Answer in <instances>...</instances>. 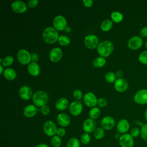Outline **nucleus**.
<instances>
[{
	"label": "nucleus",
	"instance_id": "nucleus-11",
	"mask_svg": "<svg viewBox=\"0 0 147 147\" xmlns=\"http://www.w3.org/2000/svg\"><path fill=\"white\" fill-rule=\"evenodd\" d=\"M84 104L88 107H94L98 103V99L94 94L88 92L85 94L83 97Z\"/></svg>",
	"mask_w": 147,
	"mask_h": 147
},
{
	"label": "nucleus",
	"instance_id": "nucleus-8",
	"mask_svg": "<svg viewBox=\"0 0 147 147\" xmlns=\"http://www.w3.org/2000/svg\"><path fill=\"white\" fill-rule=\"evenodd\" d=\"M142 44V38L139 36H134L130 38L127 41L128 47L132 50H137L140 48Z\"/></svg>",
	"mask_w": 147,
	"mask_h": 147
},
{
	"label": "nucleus",
	"instance_id": "nucleus-43",
	"mask_svg": "<svg viewBox=\"0 0 147 147\" xmlns=\"http://www.w3.org/2000/svg\"><path fill=\"white\" fill-rule=\"evenodd\" d=\"M98 105L99 106V107H103L105 106H106L107 105V100L105 98H99L98 100Z\"/></svg>",
	"mask_w": 147,
	"mask_h": 147
},
{
	"label": "nucleus",
	"instance_id": "nucleus-13",
	"mask_svg": "<svg viewBox=\"0 0 147 147\" xmlns=\"http://www.w3.org/2000/svg\"><path fill=\"white\" fill-rule=\"evenodd\" d=\"M115 124V119L111 116L105 117L101 121V126L106 130H111Z\"/></svg>",
	"mask_w": 147,
	"mask_h": 147
},
{
	"label": "nucleus",
	"instance_id": "nucleus-54",
	"mask_svg": "<svg viewBox=\"0 0 147 147\" xmlns=\"http://www.w3.org/2000/svg\"><path fill=\"white\" fill-rule=\"evenodd\" d=\"M61 147H66V146H61Z\"/></svg>",
	"mask_w": 147,
	"mask_h": 147
},
{
	"label": "nucleus",
	"instance_id": "nucleus-36",
	"mask_svg": "<svg viewBox=\"0 0 147 147\" xmlns=\"http://www.w3.org/2000/svg\"><path fill=\"white\" fill-rule=\"evenodd\" d=\"M140 136L143 140L147 142V123L144 124L140 129Z\"/></svg>",
	"mask_w": 147,
	"mask_h": 147
},
{
	"label": "nucleus",
	"instance_id": "nucleus-6",
	"mask_svg": "<svg viewBox=\"0 0 147 147\" xmlns=\"http://www.w3.org/2000/svg\"><path fill=\"white\" fill-rule=\"evenodd\" d=\"M17 59L23 65L29 64L31 61V54L26 49H21L17 53Z\"/></svg>",
	"mask_w": 147,
	"mask_h": 147
},
{
	"label": "nucleus",
	"instance_id": "nucleus-51",
	"mask_svg": "<svg viewBox=\"0 0 147 147\" xmlns=\"http://www.w3.org/2000/svg\"><path fill=\"white\" fill-rule=\"evenodd\" d=\"M0 68H1V75H2V74H3V72H4V71H3V65H2V64H0Z\"/></svg>",
	"mask_w": 147,
	"mask_h": 147
},
{
	"label": "nucleus",
	"instance_id": "nucleus-10",
	"mask_svg": "<svg viewBox=\"0 0 147 147\" xmlns=\"http://www.w3.org/2000/svg\"><path fill=\"white\" fill-rule=\"evenodd\" d=\"M134 101L140 105L147 103V89H141L138 90L133 97Z\"/></svg>",
	"mask_w": 147,
	"mask_h": 147
},
{
	"label": "nucleus",
	"instance_id": "nucleus-16",
	"mask_svg": "<svg viewBox=\"0 0 147 147\" xmlns=\"http://www.w3.org/2000/svg\"><path fill=\"white\" fill-rule=\"evenodd\" d=\"M83 107L82 103L79 101H75L72 103L69 106V111L70 113L74 115H79L82 111Z\"/></svg>",
	"mask_w": 147,
	"mask_h": 147
},
{
	"label": "nucleus",
	"instance_id": "nucleus-38",
	"mask_svg": "<svg viewBox=\"0 0 147 147\" xmlns=\"http://www.w3.org/2000/svg\"><path fill=\"white\" fill-rule=\"evenodd\" d=\"M140 129L137 127H135L132 128L130 131V134L133 137V138H137L139 136H140Z\"/></svg>",
	"mask_w": 147,
	"mask_h": 147
},
{
	"label": "nucleus",
	"instance_id": "nucleus-37",
	"mask_svg": "<svg viewBox=\"0 0 147 147\" xmlns=\"http://www.w3.org/2000/svg\"><path fill=\"white\" fill-rule=\"evenodd\" d=\"M138 60L141 63L147 65V51H144L139 55Z\"/></svg>",
	"mask_w": 147,
	"mask_h": 147
},
{
	"label": "nucleus",
	"instance_id": "nucleus-5",
	"mask_svg": "<svg viewBox=\"0 0 147 147\" xmlns=\"http://www.w3.org/2000/svg\"><path fill=\"white\" fill-rule=\"evenodd\" d=\"M118 141L121 147H133L134 144V138L129 133L122 134Z\"/></svg>",
	"mask_w": 147,
	"mask_h": 147
},
{
	"label": "nucleus",
	"instance_id": "nucleus-39",
	"mask_svg": "<svg viewBox=\"0 0 147 147\" xmlns=\"http://www.w3.org/2000/svg\"><path fill=\"white\" fill-rule=\"evenodd\" d=\"M40 111L41 113L44 115H47L49 114L50 113V109L49 107L48 106H47V105L42 106V107H41L40 108Z\"/></svg>",
	"mask_w": 147,
	"mask_h": 147
},
{
	"label": "nucleus",
	"instance_id": "nucleus-49",
	"mask_svg": "<svg viewBox=\"0 0 147 147\" xmlns=\"http://www.w3.org/2000/svg\"><path fill=\"white\" fill-rule=\"evenodd\" d=\"M65 31L66 32H68V33L71 32V27L67 26L65 28Z\"/></svg>",
	"mask_w": 147,
	"mask_h": 147
},
{
	"label": "nucleus",
	"instance_id": "nucleus-45",
	"mask_svg": "<svg viewBox=\"0 0 147 147\" xmlns=\"http://www.w3.org/2000/svg\"><path fill=\"white\" fill-rule=\"evenodd\" d=\"M38 60V55L35 52H32L31 53V60L32 62L36 63Z\"/></svg>",
	"mask_w": 147,
	"mask_h": 147
},
{
	"label": "nucleus",
	"instance_id": "nucleus-24",
	"mask_svg": "<svg viewBox=\"0 0 147 147\" xmlns=\"http://www.w3.org/2000/svg\"><path fill=\"white\" fill-rule=\"evenodd\" d=\"M3 76L9 80H13L16 78V72L11 68H7L4 70Z\"/></svg>",
	"mask_w": 147,
	"mask_h": 147
},
{
	"label": "nucleus",
	"instance_id": "nucleus-46",
	"mask_svg": "<svg viewBox=\"0 0 147 147\" xmlns=\"http://www.w3.org/2000/svg\"><path fill=\"white\" fill-rule=\"evenodd\" d=\"M83 3L84 5L87 7H91L93 4V1L92 0H83Z\"/></svg>",
	"mask_w": 147,
	"mask_h": 147
},
{
	"label": "nucleus",
	"instance_id": "nucleus-18",
	"mask_svg": "<svg viewBox=\"0 0 147 147\" xmlns=\"http://www.w3.org/2000/svg\"><path fill=\"white\" fill-rule=\"evenodd\" d=\"M63 53L60 48L56 47L51 49L49 52V59L53 62H57L60 61L62 57Z\"/></svg>",
	"mask_w": 147,
	"mask_h": 147
},
{
	"label": "nucleus",
	"instance_id": "nucleus-55",
	"mask_svg": "<svg viewBox=\"0 0 147 147\" xmlns=\"http://www.w3.org/2000/svg\"><path fill=\"white\" fill-rule=\"evenodd\" d=\"M145 147H147V146H145Z\"/></svg>",
	"mask_w": 147,
	"mask_h": 147
},
{
	"label": "nucleus",
	"instance_id": "nucleus-32",
	"mask_svg": "<svg viewBox=\"0 0 147 147\" xmlns=\"http://www.w3.org/2000/svg\"><path fill=\"white\" fill-rule=\"evenodd\" d=\"M58 42L62 46H67L70 43L69 38L65 35H61L58 38Z\"/></svg>",
	"mask_w": 147,
	"mask_h": 147
},
{
	"label": "nucleus",
	"instance_id": "nucleus-17",
	"mask_svg": "<svg viewBox=\"0 0 147 147\" xmlns=\"http://www.w3.org/2000/svg\"><path fill=\"white\" fill-rule=\"evenodd\" d=\"M19 95L24 100H29L33 95L32 90L27 86H23L20 88Z\"/></svg>",
	"mask_w": 147,
	"mask_h": 147
},
{
	"label": "nucleus",
	"instance_id": "nucleus-12",
	"mask_svg": "<svg viewBox=\"0 0 147 147\" xmlns=\"http://www.w3.org/2000/svg\"><path fill=\"white\" fill-rule=\"evenodd\" d=\"M96 124L94 119L92 118H87L84 120L83 123V130L86 133H91L94 132L96 129Z\"/></svg>",
	"mask_w": 147,
	"mask_h": 147
},
{
	"label": "nucleus",
	"instance_id": "nucleus-30",
	"mask_svg": "<svg viewBox=\"0 0 147 147\" xmlns=\"http://www.w3.org/2000/svg\"><path fill=\"white\" fill-rule=\"evenodd\" d=\"M80 141L76 137L71 138L67 143V147H80Z\"/></svg>",
	"mask_w": 147,
	"mask_h": 147
},
{
	"label": "nucleus",
	"instance_id": "nucleus-42",
	"mask_svg": "<svg viewBox=\"0 0 147 147\" xmlns=\"http://www.w3.org/2000/svg\"><path fill=\"white\" fill-rule=\"evenodd\" d=\"M38 3L37 0H29L28 1V6L30 8H34L37 6Z\"/></svg>",
	"mask_w": 147,
	"mask_h": 147
},
{
	"label": "nucleus",
	"instance_id": "nucleus-1",
	"mask_svg": "<svg viewBox=\"0 0 147 147\" xmlns=\"http://www.w3.org/2000/svg\"><path fill=\"white\" fill-rule=\"evenodd\" d=\"M114 45L109 40H105L99 44L97 47V51L102 57H107L113 52Z\"/></svg>",
	"mask_w": 147,
	"mask_h": 147
},
{
	"label": "nucleus",
	"instance_id": "nucleus-47",
	"mask_svg": "<svg viewBox=\"0 0 147 147\" xmlns=\"http://www.w3.org/2000/svg\"><path fill=\"white\" fill-rule=\"evenodd\" d=\"M115 75H116V76H117V77H118L119 78H121V77L122 76V72L121 71H120V70L117 71Z\"/></svg>",
	"mask_w": 147,
	"mask_h": 147
},
{
	"label": "nucleus",
	"instance_id": "nucleus-19",
	"mask_svg": "<svg viewBox=\"0 0 147 147\" xmlns=\"http://www.w3.org/2000/svg\"><path fill=\"white\" fill-rule=\"evenodd\" d=\"M130 128V124L129 122L125 119H120L117 125V129L118 132L123 134L126 133Z\"/></svg>",
	"mask_w": 147,
	"mask_h": 147
},
{
	"label": "nucleus",
	"instance_id": "nucleus-33",
	"mask_svg": "<svg viewBox=\"0 0 147 147\" xmlns=\"http://www.w3.org/2000/svg\"><path fill=\"white\" fill-rule=\"evenodd\" d=\"M80 141L83 145H88L91 142V137L88 133H84L81 135L80 138Z\"/></svg>",
	"mask_w": 147,
	"mask_h": 147
},
{
	"label": "nucleus",
	"instance_id": "nucleus-26",
	"mask_svg": "<svg viewBox=\"0 0 147 147\" xmlns=\"http://www.w3.org/2000/svg\"><path fill=\"white\" fill-rule=\"evenodd\" d=\"M106 64V60L105 57L99 56L96 57L93 61V64L96 68H101Z\"/></svg>",
	"mask_w": 147,
	"mask_h": 147
},
{
	"label": "nucleus",
	"instance_id": "nucleus-31",
	"mask_svg": "<svg viewBox=\"0 0 147 147\" xmlns=\"http://www.w3.org/2000/svg\"><path fill=\"white\" fill-rule=\"evenodd\" d=\"M89 115L91 118L93 119H97L100 115V110L98 107H94L90 110Z\"/></svg>",
	"mask_w": 147,
	"mask_h": 147
},
{
	"label": "nucleus",
	"instance_id": "nucleus-15",
	"mask_svg": "<svg viewBox=\"0 0 147 147\" xmlns=\"http://www.w3.org/2000/svg\"><path fill=\"white\" fill-rule=\"evenodd\" d=\"M114 86L116 91L119 92H123L127 90L129 84L125 79L123 78H118L114 82Z\"/></svg>",
	"mask_w": 147,
	"mask_h": 147
},
{
	"label": "nucleus",
	"instance_id": "nucleus-53",
	"mask_svg": "<svg viewBox=\"0 0 147 147\" xmlns=\"http://www.w3.org/2000/svg\"><path fill=\"white\" fill-rule=\"evenodd\" d=\"M145 47H146V48H147V41H146V42H145Z\"/></svg>",
	"mask_w": 147,
	"mask_h": 147
},
{
	"label": "nucleus",
	"instance_id": "nucleus-28",
	"mask_svg": "<svg viewBox=\"0 0 147 147\" xmlns=\"http://www.w3.org/2000/svg\"><path fill=\"white\" fill-rule=\"evenodd\" d=\"M111 18L113 20V21H114L116 23H118L120 22L121 21H122V20H123V16L122 15V14L119 11H113L111 14Z\"/></svg>",
	"mask_w": 147,
	"mask_h": 147
},
{
	"label": "nucleus",
	"instance_id": "nucleus-40",
	"mask_svg": "<svg viewBox=\"0 0 147 147\" xmlns=\"http://www.w3.org/2000/svg\"><path fill=\"white\" fill-rule=\"evenodd\" d=\"M74 97L78 100H80L82 98V92L80 90H76L74 91L73 94Z\"/></svg>",
	"mask_w": 147,
	"mask_h": 147
},
{
	"label": "nucleus",
	"instance_id": "nucleus-41",
	"mask_svg": "<svg viewBox=\"0 0 147 147\" xmlns=\"http://www.w3.org/2000/svg\"><path fill=\"white\" fill-rule=\"evenodd\" d=\"M65 133H66V131H65V130L64 128H63L62 127L57 128V133H56L57 136H59L60 137H63L65 135Z\"/></svg>",
	"mask_w": 147,
	"mask_h": 147
},
{
	"label": "nucleus",
	"instance_id": "nucleus-34",
	"mask_svg": "<svg viewBox=\"0 0 147 147\" xmlns=\"http://www.w3.org/2000/svg\"><path fill=\"white\" fill-rule=\"evenodd\" d=\"M14 61V59L11 56L8 55L3 57V59H2V62L1 63L2 65L3 66H9L11 65Z\"/></svg>",
	"mask_w": 147,
	"mask_h": 147
},
{
	"label": "nucleus",
	"instance_id": "nucleus-48",
	"mask_svg": "<svg viewBox=\"0 0 147 147\" xmlns=\"http://www.w3.org/2000/svg\"><path fill=\"white\" fill-rule=\"evenodd\" d=\"M36 147H49L47 144H44V143H41L38 144Z\"/></svg>",
	"mask_w": 147,
	"mask_h": 147
},
{
	"label": "nucleus",
	"instance_id": "nucleus-7",
	"mask_svg": "<svg viewBox=\"0 0 147 147\" xmlns=\"http://www.w3.org/2000/svg\"><path fill=\"white\" fill-rule=\"evenodd\" d=\"M53 25L56 30H63L67 26V22L64 17L61 15H57L53 18Z\"/></svg>",
	"mask_w": 147,
	"mask_h": 147
},
{
	"label": "nucleus",
	"instance_id": "nucleus-50",
	"mask_svg": "<svg viewBox=\"0 0 147 147\" xmlns=\"http://www.w3.org/2000/svg\"><path fill=\"white\" fill-rule=\"evenodd\" d=\"M121 133H119V132H118V133H117L116 134H115V137L116 138H120V137H121Z\"/></svg>",
	"mask_w": 147,
	"mask_h": 147
},
{
	"label": "nucleus",
	"instance_id": "nucleus-14",
	"mask_svg": "<svg viewBox=\"0 0 147 147\" xmlns=\"http://www.w3.org/2000/svg\"><path fill=\"white\" fill-rule=\"evenodd\" d=\"M11 7L12 10L17 13H23L27 10V5L25 3L20 0L13 1Z\"/></svg>",
	"mask_w": 147,
	"mask_h": 147
},
{
	"label": "nucleus",
	"instance_id": "nucleus-22",
	"mask_svg": "<svg viewBox=\"0 0 147 147\" xmlns=\"http://www.w3.org/2000/svg\"><path fill=\"white\" fill-rule=\"evenodd\" d=\"M27 69L29 74L33 76H38L40 72V67L37 63H30L28 65Z\"/></svg>",
	"mask_w": 147,
	"mask_h": 147
},
{
	"label": "nucleus",
	"instance_id": "nucleus-2",
	"mask_svg": "<svg viewBox=\"0 0 147 147\" xmlns=\"http://www.w3.org/2000/svg\"><path fill=\"white\" fill-rule=\"evenodd\" d=\"M42 37L47 43L53 44L58 41L59 36L57 31L55 28L47 27L43 31Z\"/></svg>",
	"mask_w": 147,
	"mask_h": 147
},
{
	"label": "nucleus",
	"instance_id": "nucleus-9",
	"mask_svg": "<svg viewBox=\"0 0 147 147\" xmlns=\"http://www.w3.org/2000/svg\"><path fill=\"white\" fill-rule=\"evenodd\" d=\"M85 46L89 49H94L99 45V39L94 34H89L86 36L84 40Z\"/></svg>",
	"mask_w": 147,
	"mask_h": 147
},
{
	"label": "nucleus",
	"instance_id": "nucleus-20",
	"mask_svg": "<svg viewBox=\"0 0 147 147\" xmlns=\"http://www.w3.org/2000/svg\"><path fill=\"white\" fill-rule=\"evenodd\" d=\"M70 117L66 113H60L57 117V122L62 127H67L70 123Z\"/></svg>",
	"mask_w": 147,
	"mask_h": 147
},
{
	"label": "nucleus",
	"instance_id": "nucleus-4",
	"mask_svg": "<svg viewBox=\"0 0 147 147\" xmlns=\"http://www.w3.org/2000/svg\"><path fill=\"white\" fill-rule=\"evenodd\" d=\"M43 130L47 136L53 137L56 134L57 128L53 121H47L44 124Z\"/></svg>",
	"mask_w": 147,
	"mask_h": 147
},
{
	"label": "nucleus",
	"instance_id": "nucleus-21",
	"mask_svg": "<svg viewBox=\"0 0 147 147\" xmlns=\"http://www.w3.org/2000/svg\"><path fill=\"white\" fill-rule=\"evenodd\" d=\"M37 111L38 110L36 106L33 105H28L24 107L23 113L26 117L32 118L37 114Z\"/></svg>",
	"mask_w": 147,
	"mask_h": 147
},
{
	"label": "nucleus",
	"instance_id": "nucleus-52",
	"mask_svg": "<svg viewBox=\"0 0 147 147\" xmlns=\"http://www.w3.org/2000/svg\"><path fill=\"white\" fill-rule=\"evenodd\" d=\"M145 118L146 120L147 121V109H146V110L145 111Z\"/></svg>",
	"mask_w": 147,
	"mask_h": 147
},
{
	"label": "nucleus",
	"instance_id": "nucleus-44",
	"mask_svg": "<svg viewBox=\"0 0 147 147\" xmlns=\"http://www.w3.org/2000/svg\"><path fill=\"white\" fill-rule=\"evenodd\" d=\"M140 34L141 37H147V26H144L141 28L140 32Z\"/></svg>",
	"mask_w": 147,
	"mask_h": 147
},
{
	"label": "nucleus",
	"instance_id": "nucleus-35",
	"mask_svg": "<svg viewBox=\"0 0 147 147\" xmlns=\"http://www.w3.org/2000/svg\"><path fill=\"white\" fill-rule=\"evenodd\" d=\"M105 79L108 83H113L116 80V75L113 72H108L105 75Z\"/></svg>",
	"mask_w": 147,
	"mask_h": 147
},
{
	"label": "nucleus",
	"instance_id": "nucleus-23",
	"mask_svg": "<svg viewBox=\"0 0 147 147\" xmlns=\"http://www.w3.org/2000/svg\"><path fill=\"white\" fill-rule=\"evenodd\" d=\"M69 105V102L67 99L65 98H60L57 100L55 103L56 108L59 111L65 110Z\"/></svg>",
	"mask_w": 147,
	"mask_h": 147
},
{
	"label": "nucleus",
	"instance_id": "nucleus-29",
	"mask_svg": "<svg viewBox=\"0 0 147 147\" xmlns=\"http://www.w3.org/2000/svg\"><path fill=\"white\" fill-rule=\"evenodd\" d=\"M62 144L61 137L55 135L52 137L51 140V144L53 147H60Z\"/></svg>",
	"mask_w": 147,
	"mask_h": 147
},
{
	"label": "nucleus",
	"instance_id": "nucleus-27",
	"mask_svg": "<svg viewBox=\"0 0 147 147\" xmlns=\"http://www.w3.org/2000/svg\"><path fill=\"white\" fill-rule=\"evenodd\" d=\"M94 137L96 140L102 139L105 134V130L102 127H96L94 131Z\"/></svg>",
	"mask_w": 147,
	"mask_h": 147
},
{
	"label": "nucleus",
	"instance_id": "nucleus-3",
	"mask_svg": "<svg viewBox=\"0 0 147 147\" xmlns=\"http://www.w3.org/2000/svg\"><path fill=\"white\" fill-rule=\"evenodd\" d=\"M48 94L42 90L37 91L33 94L32 100L35 106L38 107H42L44 105H47L48 102Z\"/></svg>",
	"mask_w": 147,
	"mask_h": 147
},
{
	"label": "nucleus",
	"instance_id": "nucleus-25",
	"mask_svg": "<svg viewBox=\"0 0 147 147\" xmlns=\"http://www.w3.org/2000/svg\"><path fill=\"white\" fill-rule=\"evenodd\" d=\"M113 27V22L110 20H105L100 24V28L103 31L107 32L110 30Z\"/></svg>",
	"mask_w": 147,
	"mask_h": 147
}]
</instances>
